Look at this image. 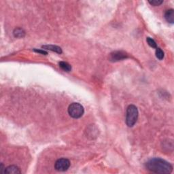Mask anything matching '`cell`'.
Masks as SVG:
<instances>
[{"label": "cell", "instance_id": "obj_7", "mask_svg": "<svg viewBox=\"0 0 174 174\" xmlns=\"http://www.w3.org/2000/svg\"><path fill=\"white\" fill-rule=\"evenodd\" d=\"M165 19L168 23L171 24H173L174 23V10L173 9H169L166 11L165 14Z\"/></svg>", "mask_w": 174, "mask_h": 174}, {"label": "cell", "instance_id": "obj_4", "mask_svg": "<svg viewBox=\"0 0 174 174\" xmlns=\"http://www.w3.org/2000/svg\"><path fill=\"white\" fill-rule=\"evenodd\" d=\"M70 162L67 158H59L54 163V169L58 171H66L69 168Z\"/></svg>", "mask_w": 174, "mask_h": 174}, {"label": "cell", "instance_id": "obj_11", "mask_svg": "<svg viewBox=\"0 0 174 174\" xmlns=\"http://www.w3.org/2000/svg\"><path fill=\"white\" fill-rule=\"evenodd\" d=\"M164 52L160 48H157V50H156V56H157L159 60H162V59L164 58Z\"/></svg>", "mask_w": 174, "mask_h": 174}, {"label": "cell", "instance_id": "obj_12", "mask_svg": "<svg viewBox=\"0 0 174 174\" xmlns=\"http://www.w3.org/2000/svg\"><path fill=\"white\" fill-rule=\"evenodd\" d=\"M146 41H147L148 44V45L150 46V47L154 48H157V43H156V41L154 40H153L152 38H149V37L147 38Z\"/></svg>", "mask_w": 174, "mask_h": 174}, {"label": "cell", "instance_id": "obj_3", "mask_svg": "<svg viewBox=\"0 0 174 174\" xmlns=\"http://www.w3.org/2000/svg\"><path fill=\"white\" fill-rule=\"evenodd\" d=\"M68 113L73 118H80L84 114V110L83 106L79 103H72L68 108Z\"/></svg>", "mask_w": 174, "mask_h": 174}, {"label": "cell", "instance_id": "obj_1", "mask_svg": "<svg viewBox=\"0 0 174 174\" xmlns=\"http://www.w3.org/2000/svg\"><path fill=\"white\" fill-rule=\"evenodd\" d=\"M146 167L148 171L155 173H170L173 171V166L165 160L160 158L150 159L146 163Z\"/></svg>", "mask_w": 174, "mask_h": 174}, {"label": "cell", "instance_id": "obj_6", "mask_svg": "<svg viewBox=\"0 0 174 174\" xmlns=\"http://www.w3.org/2000/svg\"><path fill=\"white\" fill-rule=\"evenodd\" d=\"M4 173H8V174H19L21 173V171H20V169L18 167H17V166L11 165L6 168H5Z\"/></svg>", "mask_w": 174, "mask_h": 174}, {"label": "cell", "instance_id": "obj_13", "mask_svg": "<svg viewBox=\"0 0 174 174\" xmlns=\"http://www.w3.org/2000/svg\"><path fill=\"white\" fill-rule=\"evenodd\" d=\"M148 3L151 4L152 6H157L162 4L163 3V1H162V0H152V1H148Z\"/></svg>", "mask_w": 174, "mask_h": 174}, {"label": "cell", "instance_id": "obj_14", "mask_svg": "<svg viewBox=\"0 0 174 174\" xmlns=\"http://www.w3.org/2000/svg\"><path fill=\"white\" fill-rule=\"evenodd\" d=\"M33 51H35V52H36V53H38L44 54V55H47V54H48L47 52L45 51L44 50H38V49L34 48V49H33Z\"/></svg>", "mask_w": 174, "mask_h": 174}, {"label": "cell", "instance_id": "obj_8", "mask_svg": "<svg viewBox=\"0 0 174 174\" xmlns=\"http://www.w3.org/2000/svg\"><path fill=\"white\" fill-rule=\"evenodd\" d=\"M41 48L45 50H51L53 52H54V53H56L58 54H61L62 53V49L59 47V46H54V45H44L41 46Z\"/></svg>", "mask_w": 174, "mask_h": 174}, {"label": "cell", "instance_id": "obj_10", "mask_svg": "<svg viewBox=\"0 0 174 174\" xmlns=\"http://www.w3.org/2000/svg\"><path fill=\"white\" fill-rule=\"evenodd\" d=\"M14 37L16 38H23L24 36L25 35V31L23 29H20V28H16L14 30Z\"/></svg>", "mask_w": 174, "mask_h": 174}, {"label": "cell", "instance_id": "obj_5", "mask_svg": "<svg viewBox=\"0 0 174 174\" xmlns=\"http://www.w3.org/2000/svg\"><path fill=\"white\" fill-rule=\"evenodd\" d=\"M128 56L126 53L123 51H116L110 54V60L112 61H118L127 59Z\"/></svg>", "mask_w": 174, "mask_h": 174}, {"label": "cell", "instance_id": "obj_9", "mask_svg": "<svg viewBox=\"0 0 174 174\" xmlns=\"http://www.w3.org/2000/svg\"><path fill=\"white\" fill-rule=\"evenodd\" d=\"M59 67H60L65 72H69L72 70V66H70L68 63H67V62L61 61V62H59Z\"/></svg>", "mask_w": 174, "mask_h": 174}, {"label": "cell", "instance_id": "obj_2", "mask_svg": "<svg viewBox=\"0 0 174 174\" xmlns=\"http://www.w3.org/2000/svg\"><path fill=\"white\" fill-rule=\"evenodd\" d=\"M138 118V110L136 105H130L127 109L126 124L129 127L135 125Z\"/></svg>", "mask_w": 174, "mask_h": 174}]
</instances>
